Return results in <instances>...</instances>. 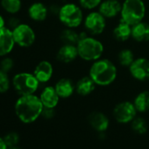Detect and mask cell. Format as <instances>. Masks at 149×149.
Listing matches in <instances>:
<instances>
[{
	"instance_id": "obj_9",
	"label": "cell",
	"mask_w": 149,
	"mask_h": 149,
	"mask_svg": "<svg viewBox=\"0 0 149 149\" xmlns=\"http://www.w3.org/2000/svg\"><path fill=\"white\" fill-rule=\"evenodd\" d=\"M15 43L21 47H30L36 40L34 30L27 24H19L13 30Z\"/></svg>"
},
{
	"instance_id": "obj_23",
	"label": "cell",
	"mask_w": 149,
	"mask_h": 149,
	"mask_svg": "<svg viewBox=\"0 0 149 149\" xmlns=\"http://www.w3.org/2000/svg\"><path fill=\"white\" fill-rule=\"evenodd\" d=\"M88 119L90 125L98 132H104L109 126V119L103 112L94 111L90 114Z\"/></svg>"
},
{
	"instance_id": "obj_7",
	"label": "cell",
	"mask_w": 149,
	"mask_h": 149,
	"mask_svg": "<svg viewBox=\"0 0 149 149\" xmlns=\"http://www.w3.org/2000/svg\"><path fill=\"white\" fill-rule=\"evenodd\" d=\"M13 85L20 96L33 95L38 91L40 82L33 73L22 72L14 76L13 78Z\"/></svg>"
},
{
	"instance_id": "obj_6",
	"label": "cell",
	"mask_w": 149,
	"mask_h": 149,
	"mask_svg": "<svg viewBox=\"0 0 149 149\" xmlns=\"http://www.w3.org/2000/svg\"><path fill=\"white\" fill-rule=\"evenodd\" d=\"M82 27L90 35L99 37L106 32L108 20L97 10L91 11L85 14Z\"/></svg>"
},
{
	"instance_id": "obj_16",
	"label": "cell",
	"mask_w": 149,
	"mask_h": 149,
	"mask_svg": "<svg viewBox=\"0 0 149 149\" xmlns=\"http://www.w3.org/2000/svg\"><path fill=\"white\" fill-rule=\"evenodd\" d=\"M132 40L137 44L149 42V21L143 20L132 26Z\"/></svg>"
},
{
	"instance_id": "obj_26",
	"label": "cell",
	"mask_w": 149,
	"mask_h": 149,
	"mask_svg": "<svg viewBox=\"0 0 149 149\" xmlns=\"http://www.w3.org/2000/svg\"><path fill=\"white\" fill-rule=\"evenodd\" d=\"M103 0H77L78 5L85 11L91 12L94 10H97L100 4Z\"/></svg>"
},
{
	"instance_id": "obj_24",
	"label": "cell",
	"mask_w": 149,
	"mask_h": 149,
	"mask_svg": "<svg viewBox=\"0 0 149 149\" xmlns=\"http://www.w3.org/2000/svg\"><path fill=\"white\" fill-rule=\"evenodd\" d=\"M133 104L138 112L144 113L149 111V91H139L133 99Z\"/></svg>"
},
{
	"instance_id": "obj_12",
	"label": "cell",
	"mask_w": 149,
	"mask_h": 149,
	"mask_svg": "<svg viewBox=\"0 0 149 149\" xmlns=\"http://www.w3.org/2000/svg\"><path fill=\"white\" fill-rule=\"evenodd\" d=\"M122 1L118 0H103L97 11L109 21L119 19Z\"/></svg>"
},
{
	"instance_id": "obj_20",
	"label": "cell",
	"mask_w": 149,
	"mask_h": 149,
	"mask_svg": "<svg viewBox=\"0 0 149 149\" xmlns=\"http://www.w3.org/2000/svg\"><path fill=\"white\" fill-rule=\"evenodd\" d=\"M49 14L48 7L41 2H35L28 8L29 18L35 22L45 21Z\"/></svg>"
},
{
	"instance_id": "obj_21",
	"label": "cell",
	"mask_w": 149,
	"mask_h": 149,
	"mask_svg": "<svg viewBox=\"0 0 149 149\" xmlns=\"http://www.w3.org/2000/svg\"><path fill=\"white\" fill-rule=\"evenodd\" d=\"M137 55L133 48L129 47H124L117 52L116 62L119 67L127 69L134 61Z\"/></svg>"
},
{
	"instance_id": "obj_38",
	"label": "cell",
	"mask_w": 149,
	"mask_h": 149,
	"mask_svg": "<svg viewBox=\"0 0 149 149\" xmlns=\"http://www.w3.org/2000/svg\"><path fill=\"white\" fill-rule=\"evenodd\" d=\"M148 21H149V16H148Z\"/></svg>"
},
{
	"instance_id": "obj_25",
	"label": "cell",
	"mask_w": 149,
	"mask_h": 149,
	"mask_svg": "<svg viewBox=\"0 0 149 149\" xmlns=\"http://www.w3.org/2000/svg\"><path fill=\"white\" fill-rule=\"evenodd\" d=\"M2 8L11 14L19 13L22 7L21 0H1Z\"/></svg>"
},
{
	"instance_id": "obj_19",
	"label": "cell",
	"mask_w": 149,
	"mask_h": 149,
	"mask_svg": "<svg viewBox=\"0 0 149 149\" xmlns=\"http://www.w3.org/2000/svg\"><path fill=\"white\" fill-rule=\"evenodd\" d=\"M40 99L45 108L54 109L58 105L61 98L58 96L54 87L48 85V86H46L42 90L40 95Z\"/></svg>"
},
{
	"instance_id": "obj_30",
	"label": "cell",
	"mask_w": 149,
	"mask_h": 149,
	"mask_svg": "<svg viewBox=\"0 0 149 149\" xmlns=\"http://www.w3.org/2000/svg\"><path fill=\"white\" fill-rule=\"evenodd\" d=\"M13 65H14L13 60L12 58L6 57V58H4L2 60L1 65H0V69H2L3 71L8 73L13 68Z\"/></svg>"
},
{
	"instance_id": "obj_35",
	"label": "cell",
	"mask_w": 149,
	"mask_h": 149,
	"mask_svg": "<svg viewBox=\"0 0 149 149\" xmlns=\"http://www.w3.org/2000/svg\"><path fill=\"white\" fill-rule=\"evenodd\" d=\"M6 22H5V19H4V18L0 15V29L1 28H3V27H5L6 26Z\"/></svg>"
},
{
	"instance_id": "obj_17",
	"label": "cell",
	"mask_w": 149,
	"mask_h": 149,
	"mask_svg": "<svg viewBox=\"0 0 149 149\" xmlns=\"http://www.w3.org/2000/svg\"><path fill=\"white\" fill-rule=\"evenodd\" d=\"M15 44L13 30L6 26L0 29V56H6L10 54Z\"/></svg>"
},
{
	"instance_id": "obj_31",
	"label": "cell",
	"mask_w": 149,
	"mask_h": 149,
	"mask_svg": "<svg viewBox=\"0 0 149 149\" xmlns=\"http://www.w3.org/2000/svg\"><path fill=\"white\" fill-rule=\"evenodd\" d=\"M54 115V109L53 108H45L43 109L42 111V113H41V116L45 117L46 118H53Z\"/></svg>"
},
{
	"instance_id": "obj_5",
	"label": "cell",
	"mask_w": 149,
	"mask_h": 149,
	"mask_svg": "<svg viewBox=\"0 0 149 149\" xmlns=\"http://www.w3.org/2000/svg\"><path fill=\"white\" fill-rule=\"evenodd\" d=\"M121 3V20L132 26L146 19L147 5L145 0H123Z\"/></svg>"
},
{
	"instance_id": "obj_22",
	"label": "cell",
	"mask_w": 149,
	"mask_h": 149,
	"mask_svg": "<svg viewBox=\"0 0 149 149\" xmlns=\"http://www.w3.org/2000/svg\"><path fill=\"white\" fill-rule=\"evenodd\" d=\"M59 40L61 44L77 45L80 40V30L63 27L59 33Z\"/></svg>"
},
{
	"instance_id": "obj_1",
	"label": "cell",
	"mask_w": 149,
	"mask_h": 149,
	"mask_svg": "<svg viewBox=\"0 0 149 149\" xmlns=\"http://www.w3.org/2000/svg\"><path fill=\"white\" fill-rule=\"evenodd\" d=\"M118 65L108 57H102L91 63L88 74L97 87L112 85L118 77Z\"/></svg>"
},
{
	"instance_id": "obj_34",
	"label": "cell",
	"mask_w": 149,
	"mask_h": 149,
	"mask_svg": "<svg viewBox=\"0 0 149 149\" xmlns=\"http://www.w3.org/2000/svg\"><path fill=\"white\" fill-rule=\"evenodd\" d=\"M0 149H8V146L6 143L5 142L4 138H1V137H0Z\"/></svg>"
},
{
	"instance_id": "obj_4",
	"label": "cell",
	"mask_w": 149,
	"mask_h": 149,
	"mask_svg": "<svg viewBox=\"0 0 149 149\" xmlns=\"http://www.w3.org/2000/svg\"><path fill=\"white\" fill-rule=\"evenodd\" d=\"M79 59L84 62L91 63L102 57L105 53V45L99 37L87 35L77 44Z\"/></svg>"
},
{
	"instance_id": "obj_36",
	"label": "cell",
	"mask_w": 149,
	"mask_h": 149,
	"mask_svg": "<svg viewBox=\"0 0 149 149\" xmlns=\"http://www.w3.org/2000/svg\"><path fill=\"white\" fill-rule=\"evenodd\" d=\"M9 149H19V148H17V147L15 146V147H12V148H9Z\"/></svg>"
},
{
	"instance_id": "obj_14",
	"label": "cell",
	"mask_w": 149,
	"mask_h": 149,
	"mask_svg": "<svg viewBox=\"0 0 149 149\" xmlns=\"http://www.w3.org/2000/svg\"><path fill=\"white\" fill-rule=\"evenodd\" d=\"M54 87L61 99L69 98L76 93V82L69 77L59 78Z\"/></svg>"
},
{
	"instance_id": "obj_27",
	"label": "cell",
	"mask_w": 149,
	"mask_h": 149,
	"mask_svg": "<svg viewBox=\"0 0 149 149\" xmlns=\"http://www.w3.org/2000/svg\"><path fill=\"white\" fill-rule=\"evenodd\" d=\"M132 128L135 132L139 134H144L147 130L146 122L142 118H135L132 121Z\"/></svg>"
},
{
	"instance_id": "obj_18",
	"label": "cell",
	"mask_w": 149,
	"mask_h": 149,
	"mask_svg": "<svg viewBox=\"0 0 149 149\" xmlns=\"http://www.w3.org/2000/svg\"><path fill=\"white\" fill-rule=\"evenodd\" d=\"M97 84L90 77V76L84 74L76 81V93L81 97H87L91 95L97 89Z\"/></svg>"
},
{
	"instance_id": "obj_29",
	"label": "cell",
	"mask_w": 149,
	"mask_h": 149,
	"mask_svg": "<svg viewBox=\"0 0 149 149\" xmlns=\"http://www.w3.org/2000/svg\"><path fill=\"white\" fill-rule=\"evenodd\" d=\"M4 139L8 146V149H9L12 147H15L17 146V144L19 141V136L16 132H10L4 138Z\"/></svg>"
},
{
	"instance_id": "obj_2",
	"label": "cell",
	"mask_w": 149,
	"mask_h": 149,
	"mask_svg": "<svg viewBox=\"0 0 149 149\" xmlns=\"http://www.w3.org/2000/svg\"><path fill=\"white\" fill-rule=\"evenodd\" d=\"M44 106L40 97L35 94L20 96L15 104V113L19 119L25 123L30 124L34 122L41 116Z\"/></svg>"
},
{
	"instance_id": "obj_37",
	"label": "cell",
	"mask_w": 149,
	"mask_h": 149,
	"mask_svg": "<svg viewBox=\"0 0 149 149\" xmlns=\"http://www.w3.org/2000/svg\"><path fill=\"white\" fill-rule=\"evenodd\" d=\"M118 1H123V0H118Z\"/></svg>"
},
{
	"instance_id": "obj_13",
	"label": "cell",
	"mask_w": 149,
	"mask_h": 149,
	"mask_svg": "<svg viewBox=\"0 0 149 149\" xmlns=\"http://www.w3.org/2000/svg\"><path fill=\"white\" fill-rule=\"evenodd\" d=\"M111 38L118 43L124 44L132 40V26L118 19L111 28Z\"/></svg>"
},
{
	"instance_id": "obj_11",
	"label": "cell",
	"mask_w": 149,
	"mask_h": 149,
	"mask_svg": "<svg viewBox=\"0 0 149 149\" xmlns=\"http://www.w3.org/2000/svg\"><path fill=\"white\" fill-rule=\"evenodd\" d=\"M55 57L57 61L61 64L69 65L74 63L79 59L77 45L61 44L56 51Z\"/></svg>"
},
{
	"instance_id": "obj_33",
	"label": "cell",
	"mask_w": 149,
	"mask_h": 149,
	"mask_svg": "<svg viewBox=\"0 0 149 149\" xmlns=\"http://www.w3.org/2000/svg\"><path fill=\"white\" fill-rule=\"evenodd\" d=\"M19 20L16 18H12L9 19V22H8V25H9V27L11 30H13L14 28H16L19 25Z\"/></svg>"
},
{
	"instance_id": "obj_10",
	"label": "cell",
	"mask_w": 149,
	"mask_h": 149,
	"mask_svg": "<svg viewBox=\"0 0 149 149\" xmlns=\"http://www.w3.org/2000/svg\"><path fill=\"white\" fill-rule=\"evenodd\" d=\"M137 112L132 102L123 101L115 105L113 109V117L118 123L125 124L132 122L136 118Z\"/></svg>"
},
{
	"instance_id": "obj_32",
	"label": "cell",
	"mask_w": 149,
	"mask_h": 149,
	"mask_svg": "<svg viewBox=\"0 0 149 149\" xmlns=\"http://www.w3.org/2000/svg\"><path fill=\"white\" fill-rule=\"evenodd\" d=\"M60 7H61V5H57V4H53L51 5L49 7H48V10H49V13L50 14H53L54 16L57 17L58 13H59V11H60Z\"/></svg>"
},
{
	"instance_id": "obj_8",
	"label": "cell",
	"mask_w": 149,
	"mask_h": 149,
	"mask_svg": "<svg viewBox=\"0 0 149 149\" xmlns=\"http://www.w3.org/2000/svg\"><path fill=\"white\" fill-rule=\"evenodd\" d=\"M127 70L129 76L134 81L149 82V58L143 55L137 56Z\"/></svg>"
},
{
	"instance_id": "obj_28",
	"label": "cell",
	"mask_w": 149,
	"mask_h": 149,
	"mask_svg": "<svg viewBox=\"0 0 149 149\" xmlns=\"http://www.w3.org/2000/svg\"><path fill=\"white\" fill-rule=\"evenodd\" d=\"M11 85V81L8 76V73L0 69V93H6Z\"/></svg>"
},
{
	"instance_id": "obj_15",
	"label": "cell",
	"mask_w": 149,
	"mask_h": 149,
	"mask_svg": "<svg viewBox=\"0 0 149 149\" xmlns=\"http://www.w3.org/2000/svg\"><path fill=\"white\" fill-rule=\"evenodd\" d=\"M54 71V69L52 62L47 60H43L35 66L33 73L40 84H47L53 78Z\"/></svg>"
},
{
	"instance_id": "obj_3",
	"label": "cell",
	"mask_w": 149,
	"mask_h": 149,
	"mask_svg": "<svg viewBox=\"0 0 149 149\" xmlns=\"http://www.w3.org/2000/svg\"><path fill=\"white\" fill-rule=\"evenodd\" d=\"M85 11L76 1H64L61 5L57 19L63 27L78 29L83 26Z\"/></svg>"
}]
</instances>
